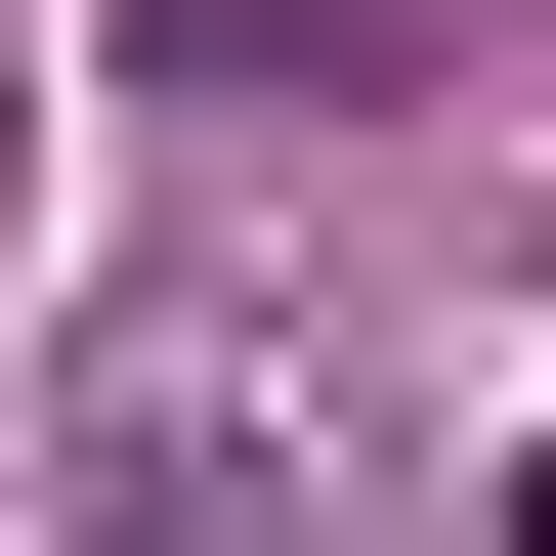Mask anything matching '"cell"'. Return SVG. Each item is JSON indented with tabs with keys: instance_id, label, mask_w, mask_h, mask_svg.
Returning a JSON list of instances; mask_svg holds the SVG:
<instances>
[{
	"instance_id": "obj_1",
	"label": "cell",
	"mask_w": 556,
	"mask_h": 556,
	"mask_svg": "<svg viewBox=\"0 0 556 556\" xmlns=\"http://www.w3.org/2000/svg\"><path fill=\"white\" fill-rule=\"evenodd\" d=\"M129 86H428V0H129Z\"/></svg>"
}]
</instances>
